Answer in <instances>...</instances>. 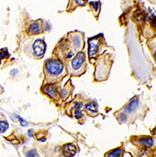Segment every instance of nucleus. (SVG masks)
<instances>
[{"label":"nucleus","instance_id":"1","mask_svg":"<svg viewBox=\"0 0 156 157\" xmlns=\"http://www.w3.org/2000/svg\"><path fill=\"white\" fill-rule=\"evenodd\" d=\"M128 142L134 146L131 157H145L156 147V135H132Z\"/></svg>","mask_w":156,"mask_h":157},{"label":"nucleus","instance_id":"2","mask_svg":"<svg viewBox=\"0 0 156 157\" xmlns=\"http://www.w3.org/2000/svg\"><path fill=\"white\" fill-rule=\"evenodd\" d=\"M45 69L47 73L49 75L52 76H57L62 73L63 65L60 61L51 59L46 62Z\"/></svg>","mask_w":156,"mask_h":157},{"label":"nucleus","instance_id":"3","mask_svg":"<svg viewBox=\"0 0 156 157\" xmlns=\"http://www.w3.org/2000/svg\"><path fill=\"white\" fill-rule=\"evenodd\" d=\"M126 153L128 152L126 151L125 143L122 142L120 145L106 152L104 157H124Z\"/></svg>","mask_w":156,"mask_h":157},{"label":"nucleus","instance_id":"4","mask_svg":"<svg viewBox=\"0 0 156 157\" xmlns=\"http://www.w3.org/2000/svg\"><path fill=\"white\" fill-rule=\"evenodd\" d=\"M33 53L37 56H41L46 50V44L43 40L38 39L33 45Z\"/></svg>","mask_w":156,"mask_h":157},{"label":"nucleus","instance_id":"5","mask_svg":"<svg viewBox=\"0 0 156 157\" xmlns=\"http://www.w3.org/2000/svg\"><path fill=\"white\" fill-rule=\"evenodd\" d=\"M85 56L84 52H79L77 56L75 57L71 63L72 67L75 71L78 70L83 66L85 63Z\"/></svg>","mask_w":156,"mask_h":157},{"label":"nucleus","instance_id":"6","mask_svg":"<svg viewBox=\"0 0 156 157\" xmlns=\"http://www.w3.org/2000/svg\"><path fill=\"white\" fill-rule=\"evenodd\" d=\"M76 147L72 144H67L63 147V154L66 157H72L77 153Z\"/></svg>","mask_w":156,"mask_h":157},{"label":"nucleus","instance_id":"7","mask_svg":"<svg viewBox=\"0 0 156 157\" xmlns=\"http://www.w3.org/2000/svg\"><path fill=\"white\" fill-rule=\"evenodd\" d=\"M89 54L90 56L93 55L96 53L98 47V41L92 39L89 41Z\"/></svg>","mask_w":156,"mask_h":157},{"label":"nucleus","instance_id":"8","mask_svg":"<svg viewBox=\"0 0 156 157\" xmlns=\"http://www.w3.org/2000/svg\"><path fill=\"white\" fill-rule=\"evenodd\" d=\"M41 24L39 22H34L29 27V32L31 34H38L41 32Z\"/></svg>","mask_w":156,"mask_h":157},{"label":"nucleus","instance_id":"9","mask_svg":"<svg viewBox=\"0 0 156 157\" xmlns=\"http://www.w3.org/2000/svg\"><path fill=\"white\" fill-rule=\"evenodd\" d=\"M138 105V101L137 98L133 99L132 101L127 105L125 111L127 112H131L134 111Z\"/></svg>","mask_w":156,"mask_h":157},{"label":"nucleus","instance_id":"10","mask_svg":"<svg viewBox=\"0 0 156 157\" xmlns=\"http://www.w3.org/2000/svg\"><path fill=\"white\" fill-rule=\"evenodd\" d=\"M71 40L74 47L75 49H79L81 45V39L80 36L78 34H75L72 37Z\"/></svg>","mask_w":156,"mask_h":157},{"label":"nucleus","instance_id":"11","mask_svg":"<svg viewBox=\"0 0 156 157\" xmlns=\"http://www.w3.org/2000/svg\"><path fill=\"white\" fill-rule=\"evenodd\" d=\"M85 108L88 110L90 111L93 113H96L98 111V105L95 102L87 104L85 105Z\"/></svg>","mask_w":156,"mask_h":157},{"label":"nucleus","instance_id":"12","mask_svg":"<svg viewBox=\"0 0 156 157\" xmlns=\"http://www.w3.org/2000/svg\"><path fill=\"white\" fill-rule=\"evenodd\" d=\"M82 106H83L82 103L81 102H77L76 104H75V116L78 119L82 117V114L81 112L80 111V108L82 107Z\"/></svg>","mask_w":156,"mask_h":157},{"label":"nucleus","instance_id":"13","mask_svg":"<svg viewBox=\"0 0 156 157\" xmlns=\"http://www.w3.org/2000/svg\"><path fill=\"white\" fill-rule=\"evenodd\" d=\"M8 128V124L6 121H1V132L4 133Z\"/></svg>","mask_w":156,"mask_h":157},{"label":"nucleus","instance_id":"14","mask_svg":"<svg viewBox=\"0 0 156 157\" xmlns=\"http://www.w3.org/2000/svg\"><path fill=\"white\" fill-rule=\"evenodd\" d=\"M46 93L49 95L50 97H53L55 94V90L53 87H48L46 88Z\"/></svg>","mask_w":156,"mask_h":157},{"label":"nucleus","instance_id":"15","mask_svg":"<svg viewBox=\"0 0 156 157\" xmlns=\"http://www.w3.org/2000/svg\"><path fill=\"white\" fill-rule=\"evenodd\" d=\"M37 153L34 150H31L27 153V157H37Z\"/></svg>","mask_w":156,"mask_h":157},{"label":"nucleus","instance_id":"16","mask_svg":"<svg viewBox=\"0 0 156 157\" xmlns=\"http://www.w3.org/2000/svg\"><path fill=\"white\" fill-rule=\"evenodd\" d=\"M75 3L78 4V5H84L88 1V0H74Z\"/></svg>","mask_w":156,"mask_h":157},{"label":"nucleus","instance_id":"17","mask_svg":"<svg viewBox=\"0 0 156 157\" xmlns=\"http://www.w3.org/2000/svg\"><path fill=\"white\" fill-rule=\"evenodd\" d=\"M145 157H156V147L150 154L146 156Z\"/></svg>","mask_w":156,"mask_h":157},{"label":"nucleus","instance_id":"18","mask_svg":"<svg viewBox=\"0 0 156 157\" xmlns=\"http://www.w3.org/2000/svg\"><path fill=\"white\" fill-rule=\"evenodd\" d=\"M153 1H154L156 2V0H153Z\"/></svg>","mask_w":156,"mask_h":157},{"label":"nucleus","instance_id":"19","mask_svg":"<svg viewBox=\"0 0 156 157\" xmlns=\"http://www.w3.org/2000/svg\"><path fill=\"white\" fill-rule=\"evenodd\" d=\"M155 56H156V54H155Z\"/></svg>","mask_w":156,"mask_h":157}]
</instances>
